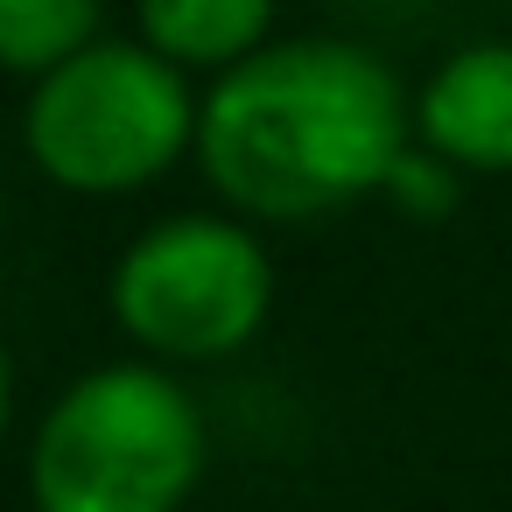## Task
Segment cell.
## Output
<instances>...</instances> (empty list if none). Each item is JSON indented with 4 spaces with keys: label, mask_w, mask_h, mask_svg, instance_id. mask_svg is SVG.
<instances>
[{
    "label": "cell",
    "mask_w": 512,
    "mask_h": 512,
    "mask_svg": "<svg viewBox=\"0 0 512 512\" xmlns=\"http://www.w3.org/2000/svg\"><path fill=\"white\" fill-rule=\"evenodd\" d=\"M414 106L386 57L344 36H288L232 64L197 113V162L246 218H323L386 190Z\"/></svg>",
    "instance_id": "1"
},
{
    "label": "cell",
    "mask_w": 512,
    "mask_h": 512,
    "mask_svg": "<svg viewBox=\"0 0 512 512\" xmlns=\"http://www.w3.org/2000/svg\"><path fill=\"white\" fill-rule=\"evenodd\" d=\"M204 477V414L162 365H99L29 442L36 512H176Z\"/></svg>",
    "instance_id": "2"
},
{
    "label": "cell",
    "mask_w": 512,
    "mask_h": 512,
    "mask_svg": "<svg viewBox=\"0 0 512 512\" xmlns=\"http://www.w3.org/2000/svg\"><path fill=\"white\" fill-rule=\"evenodd\" d=\"M197 113L204 106L162 50H148L141 36H99L29 92L22 141L50 183L120 197L155 183L197 141Z\"/></svg>",
    "instance_id": "3"
},
{
    "label": "cell",
    "mask_w": 512,
    "mask_h": 512,
    "mask_svg": "<svg viewBox=\"0 0 512 512\" xmlns=\"http://www.w3.org/2000/svg\"><path fill=\"white\" fill-rule=\"evenodd\" d=\"M274 309V260L232 218H162L113 267V316L155 358H232Z\"/></svg>",
    "instance_id": "4"
},
{
    "label": "cell",
    "mask_w": 512,
    "mask_h": 512,
    "mask_svg": "<svg viewBox=\"0 0 512 512\" xmlns=\"http://www.w3.org/2000/svg\"><path fill=\"white\" fill-rule=\"evenodd\" d=\"M414 134L449 169H512V43H463L414 99Z\"/></svg>",
    "instance_id": "5"
},
{
    "label": "cell",
    "mask_w": 512,
    "mask_h": 512,
    "mask_svg": "<svg viewBox=\"0 0 512 512\" xmlns=\"http://www.w3.org/2000/svg\"><path fill=\"white\" fill-rule=\"evenodd\" d=\"M274 15L260 0H141V43L162 50L176 71L204 64V71H232L253 50H267Z\"/></svg>",
    "instance_id": "6"
},
{
    "label": "cell",
    "mask_w": 512,
    "mask_h": 512,
    "mask_svg": "<svg viewBox=\"0 0 512 512\" xmlns=\"http://www.w3.org/2000/svg\"><path fill=\"white\" fill-rule=\"evenodd\" d=\"M106 36V15L92 0H0V71L22 78H50L64 71L78 50H92Z\"/></svg>",
    "instance_id": "7"
},
{
    "label": "cell",
    "mask_w": 512,
    "mask_h": 512,
    "mask_svg": "<svg viewBox=\"0 0 512 512\" xmlns=\"http://www.w3.org/2000/svg\"><path fill=\"white\" fill-rule=\"evenodd\" d=\"M386 197L400 204V211H414V218H442L449 204H456V169L442 162V155H400V169H393V183H386Z\"/></svg>",
    "instance_id": "8"
},
{
    "label": "cell",
    "mask_w": 512,
    "mask_h": 512,
    "mask_svg": "<svg viewBox=\"0 0 512 512\" xmlns=\"http://www.w3.org/2000/svg\"><path fill=\"white\" fill-rule=\"evenodd\" d=\"M8 407H15V372H8V351H0V435H8Z\"/></svg>",
    "instance_id": "9"
}]
</instances>
